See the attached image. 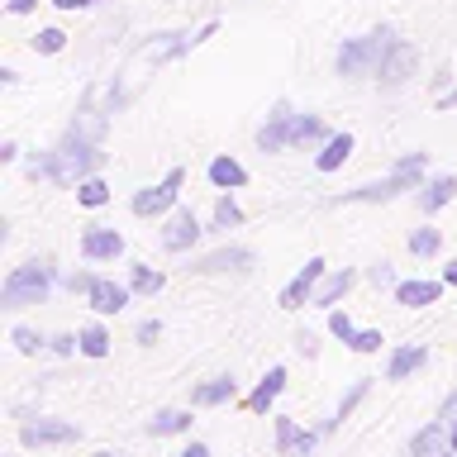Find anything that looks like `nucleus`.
Wrapping results in <instances>:
<instances>
[{"label":"nucleus","instance_id":"nucleus-28","mask_svg":"<svg viewBox=\"0 0 457 457\" xmlns=\"http://www.w3.org/2000/svg\"><path fill=\"white\" fill-rule=\"evenodd\" d=\"M238 224H243V205L234 200V191H220V195H214L210 228H220V234H224V228H238Z\"/></svg>","mask_w":457,"mask_h":457},{"label":"nucleus","instance_id":"nucleus-15","mask_svg":"<svg viewBox=\"0 0 457 457\" xmlns=\"http://www.w3.org/2000/svg\"><path fill=\"white\" fill-rule=\"evenodd\" d=\"M410 457H453V438H448V420H428L424 428H414L410 438Z\"/></svg>","mask_w":457,"mask_h":457},{"label":"nucleus","instance_id":"nucleus-38","mask_svg":"<svg viewBox=\"0 0 457 457\" xmlns=\"http://www.w3.org/2000/svg\"><path fill=\"white\" fill-rule=\"evenodd\" d=\"M134 338L143 343V348H153V343L162 338V324H157V320H138V328H134Z\"/></svg>","mask_w":457,"mask_h":457},{"label":"nucleus","instance_id":"nucleus-1","mask_svg":"<svg viewBox=\"0 0 457 457\" xmlns=\"http://www.w3.org/2000/svg\"><path fill=\"white\" fill-rule=\"evenodd\" d=\"M334 71L343 81H377L381 91H400L414 71H420V53L405 43L391 24L371 29V34L343 38L334 53Z\"/></svg>","mask_w":457,"mask_h":457},{"label":"nucleus","instance_id":"nucleus-37","mask_svg":"<svg viewBox=\"0 0 457 457\" xmlns=\"http://www.w3.org/2000/svg\"><path fill=\"white\" fill-rule=\"evenodd\" d=\"M91 281H96V271H67V277H62V286L71 295H86V291H91Z\"/></svg>","mask_w":457,"mask_h":457},{"label":"nucleus","instance_id":"nucleus-34","mask_svg":"<svg viewBox=\"0 0 457 457\" xmlns=\"http://www.w3.org/2000/svg\"><path fill=\"white\" fill-rule=\"evenodd\" d=\"M367 281L377 286V291H395V286H400V281H395V267L386 262V257H381V262H371V267H367Z\"/></svg>","mask_w":457,"mask_h":457},{"label":"nucleus","instance_id":"nucleus-40","mask_svg":"<svg viewBox=\"0 0 457 457\" xmlns=\"http://www.w3.org/2000/svg\"><path fill=\"white\" fill-rule=\"evenodd\" d=\"M453 414H457V386L443 395V405H438V420H453Z\"/></svg>","mask_w":457,"mask_h":457},{"label":"nucleus","instance_id":"nucleus-48","mask_svg":"<svg viewBox=\"0 0 457 457\" xmlns=\"http://www.w3.org/2000/svg\"><path fill=\"white\" fill-rule=\"evenodd\" d=\"M91 457H120V453H91Z\"/></svg>","mask_w":457,"mask_h":457},{"label":"nucleus","instance_id":"nucleus-31","mask_svg":"<svg viewBox=\"0 0 457 457\" xmlns=\"http://www.w3.org/2000/svg\"><path fill=\"white\" fill-rule=\"evenodd\" d=\"M10 343H14L24 357H38L43 348H48V338H43L38 328H29V324H14V328H10Z\"/></svg>","mask_w":457,"mask_h":457},{"label":"nucleus","instance_id":"nucleus-44","mask_svg":"<svg viewBox=\"0 0 457 457\" xmlns=\"http://www.w3.org/2000/svg\"><path fill=\"white\" fill-rule=\"evenodd\" d=\"M20 157V143H0V162H14Z\"/></svg>","mask_w":457,"mask_h":457},{"label":"nucleus","instance_id":"nucleus-12","mask_svg":"<svg viewBox=\"0 0 457 457\" xmlns=\"http://www.w3.org/2000/svg\"><path fill=\"white\" fill-rule=\"evenodd\" d=\"M320 428H300L291 414H277V453L281 457H314L320 448Z\"/></svg>","mask_w":457,"mask_h":457},{"label":"nucleus","instance_id":"nucleus-21","mask_svg":"<svg viewBox=\"0 0 457 457\" xmlns=\"http://www.w3.org/2000/svg\"><path fill=\"white\" fill-rule=\"evenodd\" d=\"M281 391H286V367H271L267 377L248 391V400H243V405H248L253 414H267L271 405H277V395H281Z\"/></svg>","mask_w":457,"mask_h":457},{"label":"nucleus","instance_id":"nucleus-33","mask_svg":"<svg viewBox=\"0 0 457 457\" xmlns=\"http://www.w3.org/2000/svg\"><path fill=\"white\" fill-rule=\"evenodd\" d=\"M381 343H386V338H381V328H357V334L348 338V348L367 357V353H381Z\"/></svg>","mask_w":457,"mask_h":457},{"label":"nucleus","instance_id":"nucleus-25","mask_svg":"<svg viewBox=\"0 0 457 457\" xmlns=\"http://www.w3.org/2000/svg\"><path fill=\"white\" fill-rule=\"evenodd\" d=\"M348 157H353V134H334L320 153H314V167H320V171H338Z\"/></svg>","mask_w":457,"mask_h":457},{"label":"nucleus","instance_id":"nucleus-3","mask_svg":"<svg viewBox=\"0 0 457 457\" xmlns=\"http://www.w3.org/2000/svg\"><path fill=\"white\" fill-rule=\"evenodd\" d=\"M424 181H428V153H400L391 177L353 186V191L334 195L328 205H391V200H400V195H414Z\"/></svg>","mask_w":457,"mask_h":457},{"label":"nucleus","instance_id":"nucleus-41","mask_svg":"<svg viewBox=\"0 0 457 457\" xmlns=\"http://www.w3.org/2000/svg\"><path fill=\"white\" fill-rule=\"evenodd\" d=\"M38 5H43V0H10L5 10H10V14H34Z\"/></svg>","mask_w":457,"mask_h":457},{"label":"nucleus","instance_id":"nucleus-46","mask_svg":"<svg viewBox=\"0 0 457 457\" xmlns=\"http://www.w3.org/2000/svg\"><path fill=\"white\" fill-rule=\"evenodd\" d=\"M438 110H457V86H453V91H443V96H438Z\"/></svg>","mask_w":457,"mask_h":457},{"label":"nucleus","instance_id":"nucleus-39","mask_svg":"<svg viewBox=\"0 0 457 457\" xmlns=\"http://www.w3.org/2000/svg\"><path fill=\"white\" fill-rule=\"evenodd\" d=\"M295 353L300 357H320V338H314L310 328H300V334H295Z\"/></svg>","mask_w":457,"mask_h":457},{"label":"nucleus","instance_id":"nucleus-16","mask_svg":"<svg viewBox=\"0 0 457 457\" xmlns=\"http://www.w3.org/2000/svg\"><path fill=\"white\" fill-rule=\"evenodd\" d=\"M334 138V129L324 124V114H295L291 120V148H305V153H320L324 143Z\"/></svg>","mask_w":457,"mask_h":457},{"label":"nucleus","instance_id":"nucleus-5","mask_svg":"<svg viewBox=\"0 0 457 457\" xmlns=\"http://www.w3.org/2000/svg\"><path fill=\"white\" fill-rule=\"evenodd\" d=\"M181 186H186V171L171 167L162 181H153V186H143V191H134L129 210H134L138 220H167V214L177 210V200H181Z\"/></svg>","mask_w":457,"mask_h":457},{"label":"nucleus","instance_id":"nucleus-23","mask_svg":"<svg viewBox=\"0 0 457 457\" xmlns=\"http://www.w3.org/2000/svg\"><path fill=\"white\" fill-rule=\"evenodd\" d=\"M191 410H157L148 420V434L153 438H177V434H191Z\"/></svg>","mask_w":457,"mask_h":457},{"label":"nucleus","instance_id":"nucleus-7","mask_svg":"<svg viewBox=\"0 0 457 457\" xmlns=\"http://www.w3.org/2000/svg\"><path fill=\"white\" fill-rule=\"evenodd\" d=\"M77 438H81V428L71 420H53V414H38V420L20 424L24 448H67V443H77Z\"/></svg>","mask_w":457,"mask_h":457},{"label":"nucleus","instance_id":"nucleus-45","mask_svg":"<svg viewBox=\"0 0 457 457\" xmlns=\"http://www.w3.org/2000/svg\"><path fill=\"white\" fill-rule=\"evenodd\" d=\"M443 281H448L453 291H457V257H448V267H443Z\"/></svg>","mask_w":457,"mask_h":457},{"label":"nucleus","instance_id":"nucleus-30","mask_svg":"<svg viewBox=\"0 0 457 457\" xmlns=\"http://www.w3.org/2000/svg\"><path fill=\"white\" fill-rule=\"evenodd\" d=\"M77 205H86V210H105V205H110V186L100 181V177L77 181Z\"/></svg>","mask_w":457,"mask_h":457},{"label":"nucleus","instance_id":"nucleus-18","mask_svg":"<svg viewBox=\"0 0 457 457\" xmlns=\"http://www.w3.org/2000/svg\"><path fill=\"white\" fill-rule=\"evenodd\" d=\"M238 395V381L234 377H205L191 386V405L195 410H214V405H228Z\"/></svg>","mask_w":457,"mask_h":457},{"label":"nucleus","instance_id":"nucleus-20","mask_svg":"<svg viewBox=\"0 0 457 457\" xmlns=\"http://www.w3.org/2000/svg\"><path fill=\"white\" fill-rule=\"evenodd\" d=\"M210 186L214 191H243V186H248V167L228 153H214L210 157Z\"/></svg>","mask_w":457,"mask_h":457},{"label":"nucleus","instance_id":"nucleus-24","mask_svg":"<svg viewBox=\"0 0 457 457\" xmlns=\"http://www.w3.org/2000/svg\"><path fill=\"white\" fill-rule=\"evenodd\" d=\"M162 286H167V277H162L157 267H148V262H129V291H134V295L153 300V295H162Z\"/></svg>","mask_w":457,"mask_h":457},{"label":"nucleus","instance_id":"nucleus-13","mask_svg":"<svg viewBox=\"0 0 457 457\" xmlns=\"http://www.w3.org/2000/svg\"><path fill=\"white\" fill-rule=\"evenodd\" d=\"M129 281H114V277H96L91 281V291H86V305H91L96 314H120L129 310Z\"/></svg>","mask_w":457,"mask_h":457},{"label":"nucleus","instance_id":"nucleus-36","mask_svg":"<svg viewBox=\"0 0 457 457\" xmlns=\"http://www.w3.org/2000/svg\"><path fill=\"white\" fill-rule=\"evenodd\" d=\"M48 353L71 357V353H81V338H77V334H53V338H48Z\"/></svg>","mask_w":457,"mask_h":457},{"label":"nucleus","instance_id":"nucleus-4","mask_svg":"<svg viewBox=\"0 0 457 457\" xmlns=\"http://www.w3.org/2000/svg\"><path fill=\"white\" fill-rule=\"evenodd\" d=\"M57 286V267L48 262V257H34V262H20L5 277V286H0V310L20 314L29 305H43V300L53 295Z\"/></svg>","mask_w":457,"mask_h":457},{"label":"nucleus","instance_id":"nucleus-11","mask_svg":"<svg viewBox=\"0 0 457 457\" xmlns=\"http://www.w3.org/2000/svg\"><path fill=\"white\" fill-rule=\"evenodd\" d=\"M81 257L86 262H114V257H124V234L110 224H86L81 228Z\"/></svg>","mask_w":457,"mask_h":457},{"label":"nucleus","instance_id":"nucleus-43","mask_svg":"<svg viewBox=\"0 0 457 457\" xmlns=\"http://www.w3.org/2000/svg\"><path fill=\"white\" fill-rule=\"evenodd\" d=\"M177 457H210V448H205V443H186Z\"/></svg>","mask_w":457,"mask_h":457},{"label":"nucleus","instance_id":"nucleus-47","mask_svg":"<svg viewBox=\"0 0 457 457\" xmlns=\"http://www.w3.org/2000/svg\"><path fill=\"white\" fill-rule=\"evenodd\" d=\"M448 438H453V457H457V420H448Z\"/></svg>","mask_w":457,"mask_h":457},{"label":"nucleus","instance_id":"nucleus-27","mask_svg":"<svg viewBox=\"0 0 457 457\" xmlns=\"http://www.w3.org/2000/svg\"><path fill=\"white\" fill-rule=\"evenodd\" d=\"M77 338H81V357H91V362H100V357H110V328L105 324H81L77 328Z\"/></svg>","mask_w":457,"mask_h":457},{"label":"nucleus","instance_id":"nucleus-22","mask_svg":"<svg viewBox=\"0 0 457 457\" xmlns=\"http://www.w3.org/2000/svg\"><path fill=\"white\" fill-rule=\"evenodd\" d=\"M443 286H448V281H400L395 286V300H400V305H405V310H424V305H438V295H443Z\"/></svg>","mask_w":457,"mask_h":457},{"label":"nucleus","instance_id":"nucleus-6","mask_svg":"<svg viewBox=\"0 0 457 457\" xmlns=\"http://www.w3.org/2000/svg\"><path fill=\"white\" fill-rule=\"evenodd\" d=\"M253 262H257L253 248H243V243H224V248H214V253L191 257V267H186V271H195V277H248Z\"/></svg>","mask_w":457,"mask_h":457},{"label":"nucleus","instance_id":"nucleus-32","mask_svg":"<svg viewBox=\"0 0 457 457\" xmlns=\"http://www.w3.org/2000/svg\"><path fill=\"white\" fill-rule=\"evenodd\" d=\"M62 48H67V34H62V29H38V34H34V53L53 57V53H62Z\"/></svg>","mask_w":457,"mask_h":457},{"label":"nucleus","instance_id":"nucleus-8","mask_svg":"<svg viewBox=\"0 0 457 457\" xmlns=\"http://www.w3.org/2000/svg\"><path fill=\"white\" fill-rule=\"evenodd\" d=\"M291 120H295L291 100H277V105H271V114L262 120V129L253 134L257 153H291Z\"/></svg>","mask_w":457,"mask_h":457},{"label":"nucleus","instance_id":"nucleus-19","mask_svg":"<svg viewBox=\"0 0 457 457\" xmlns=\"http://www.w3.org/2000/svg\"><path fill=\"white\" fill-rule=\"evenodd\" d=\"M353 286H357V271H353V267L324 271V281H320V291H314V300H310V305H314V310H334L338 300L353 291Z\"/></svg>","mask_w":457,"mask_h":457},{"label":"nucleus","instance_id":"nucleus-42","mask_svg":"<svg viewBox=\"0 0 457 457\" xmlns=\"http://www.w3.org/2000/svg\"><path fill=\"white\" fill-rule=\"evenodd\" d=\"M48 5H57V10H91L96 0H48Z\"/></svg>","mask_w":457,"mask_h":457},{"label":"nucleus","instance_id":"nucleus-2","mask_svg":"<svg viewBox=\"0 0 457 457\" xmlns=\"http://www.w3.org/2000/svg\"><path fill=\"white\" fill-rule=\"evenodd\" d=\"M100 134H105V120L91 110H81L71 129L53 143L48 153H38L29 162V177L34 181H53V186H77L86 177H96L105 167V148H100Z\"/></svg>","mask_w":457,"mask_h":457},{"label":"nucleus","instance_id":"nucleus-9","mask_svg":"<svg viewBox=\"0 0 457 457\" xmlns=\"http://www.w3.org/2000/svg\"><path fill=\"white\" fill-rule=\"evenodd\" d=\"M200 234H205V228H200L195 210H191V205H177V210L162 220V234H157V238H162L167 253H191L195 243H200Z\"/></svg>","mask_w":457,"mask_h":457},{"label":"nucleus","instance_id":"nucleus-35","mask_svg":"<svg viewBox=\"0 0 457 457\" xmlns=\"http://www.w3.org/2000/svg\"><path fill=\"white\" fill-rule=\"evenodd\" d=\"M328 334H334V338H343V343H348L353 334H357V328H353V320H348V310H328Z\"/></svg>","mask_w":457,"mask_h":457},{"label":"nucleus","instance_id":"nucleus-29","mask_svg":"<svg viewBox=\"0 0 457 457\" xmlns=\"http://www.w3.org/2000/svg\"><path fill=\"white\" fill-rule=\"evenodd\" d=\"M405 248H410L414 257H438V253H443V228H434V224H420V228H410Z\"/></svg>","mask_w":457,"mask_h":457},{"label":"nucleus","instance_id":"nucleus-17","mask_svg":"<svg viewBox=\"0 0 457 457\" xmlns=\"http://www.w3.org/2000/svg\"><path fill=\"white\" fill-rule=\"evenodd\" d=\"M424 362H428L424 343H400V348H391V357H386V381H410L414 371H424Z\"/></svg>","mask_w":457,"mask_h":457},{"label":"nucleus","instance_id":"nucleus-26","mask_svg":"<svg viewBox=\"0 0 457 457\" xmlns=\"http://www.w3.org/2000/svg\"><path fill=\"white\" fill-rule=\"evenodd\" d=\"M367 391H371V377H362V381H353V386H348V395L338 400L334 420H328V424L320 428V434H334V428H338L343 420H353V410H357V405H362V400H367Z\"/></svg>","mask_w":457,"mask_h":457},{"label":"nucleus","instance_id":"nucleus-10","mask_svg":"<svg viewBox=\"0 0 457 457\" xmlns=\"http://www.w3.org/2000/svg\"><path fill=\"white\" fill-rule=\"evenodd\" d=\"M324 257H310V262L305 267H300L295 271V277L291 281H286V291H281V310H305L310 305V300H314V291H320V281H324Z\"/></svg>","mask_w":457,"mask_h":457},{"label":"nucleus","instance_id":"nucleus-14","mask_svg":"<svg viewBox=\"0 0 457 457\" xmlns=\"http://www.w3.org/2000/svg\"><path fill=\"white\" fill-rule=\"evenodd\" d=\"M453 200H457V177H453V171H438V177H428L420 191H414L420 214H438V210H448Z\"/></svg>","mask_w":457,"mask_h":457}]
</instances>
